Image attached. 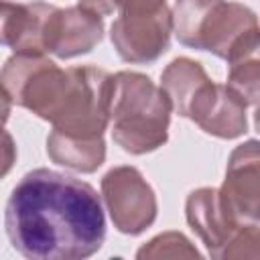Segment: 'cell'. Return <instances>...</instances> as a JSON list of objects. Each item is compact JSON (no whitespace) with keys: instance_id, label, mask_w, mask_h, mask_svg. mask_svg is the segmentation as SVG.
<instances>
[{"instance_id":"17","label":"cell","mask_w":260,"mask_h":260,"mask_svg":"<svg viewBox=\"0 0 260 260\" xmlns=\"http://www.w3.org/2000/svg\"><path fill=\"white\" fill-rule=\"evenodd\" d=\"M162 8H167V0H116V10L120 16L154 14Z\"/></svg>"},{"instance_id":"14","label":"cell","mask_w":260,"mask_h":260,"mask_svg":"<svg viewBox=\"0 0 260 260\" xmlns=\"http://www.w3.org/2000/svg\"><path fill=\"white\" fill-rule=\"evenodd\" d=\"M219 0H177L171 12L173 20V30L175 37L181 45L195 49L197 47V37L199 30L211 12V8Z\"/></svg>"},{"instance_id":"2","label":"cell","mask_w":260,"mask_h":260,"mask_svg":"<svg viewBox=\"0 0 260 260\" xmlns=\"http://www.w3.org/2000/svg\"><path fill=\"white\" fill-rule=\"evenodd\" d=\"M110 81L112 75L93 65L61 69L37 53H14L0 69V85L12 104L77 138L104 136L110 124Z\"/></svg>"},{"instance_id":"12","label":"cell","mask_w":260,"mask_h":260,"mask_svg":"<svg viewBox=\"0 0 260 260\" xmlns=\"http://www.w3.org/2000/svg\"><path fill=\"white\" fill-rule=\"evenodd\" d=\"M47 154L53 162L65 169L79 173H93L106 160V142L104 136L77 138L53 130L47 138Z\"/></svg>"},{"instance_id":"16","label":"cell","mask_w":260,"mask_h":260,"mask_svg":"<svg viewBox=\"0 0 260 260\" xmlns=\"http://www.w3.org/2000/svg\"><path fill=\"white\" fill-rule=\"evenodd\" d=\"M136 258H199L197 248L179 232H165L144 244Z\"/></svg>"},{"instance_id":"8","label":"cell","mask_w":260,"mask_h":260,"mask_svg":"<svg viewBox=\"0 0 260 260\" xmlns=\"http://www.w3.org/2000/svg\"><path fill=\"white\" fill-rule=\"evenodd\" d=\"M225 211L240 223H258L260 213V154L258 142L240 144L228 162L225 181L217 189Z\"/></svg>"},{"instance_id":"9","label":"cell","mask_w":260,"mask_h":260,"mask_svg":"<svg viewBox=\"0 0 260 260\" xmlns=\"http://www.w3.org/2000/svg\"><path fill=\"white\" fill-rule=\"evenodd\" d=\"M246 102L228 85L203 81L187 106L185 118L217 138H238L248 132Z\"/></svg>"},{"instance_id":"15","label":"cell","mask_w":260,"mask_h":260,"mask_svg":"<svg viewBox=\"0 0 260 260\" xmlns=\"http://www.w3.org/2000/svg\"><path fill=\"white\" fill-rule=\"evenodd\" d=\"M258 83H260V61L258 55L238 59L230 63V73H228V87L234 89L246 106H256L258 104Z\"/></svg>"},{"instance_id":"4","label":"cell","mask_w":260,"mask_h":260,"mask_svg":"<svg viewBox=\"0 0 260 260\" xmlns=\"http://www.w3.org/2000/svg\"><path fill=\"white\" fill-rule=\"evenodd\" d=\"M185 215L191 230L201 238L213 258H258V223L236 221L219 201L213 187H201L189 193Z\"/></svg>"},{"instance_id":"3","label":"cell","mask_w":260,"mask_h":260,"mask_svg":"<svg viewBox=\"0 0 260 260\" xmlns=\"http://www.w3.org/2000/svg\"><path fill=\"white\" fill-rule=\"evenodd\" d=\"M171 100L148 75L118 71L110 81V122L114 142L130 154H146L169 138Z\"/></svg>"},{"instance_id":"10","label":"cell","mask_w":260,"mask_h":260,"mask_svg":"<svg viewBox=\"0 0 260 260\" xmlns=\"http://www.w3.org/2000/svg\"><path fill=\"white\" fill-rule=\"evenodd\" d=\"M104 37V16L83 8L53 6L45 22L43 47L59 59H73L89 53Z\"/></svg>"},{"instance_id":"6","label":"cell","mask_w":260,"mask_h":260,"mask_svg":"<svg viewBox=\"0 0 260 260\" xmlns=\"http://www.w3.org/2000/svg\"><path fill=\"white\" fill-rule=\"evenodd\" d=\"M199 51H209L228 63L258 55V18L240 2L219 0L207 14L199 37Z\"/></svg>"},{"instance_id":"5","label":"cell","mask_w":260,"mask_h":260,"mask_svg":"<svg viewBox=\"0 0 260 260\" xmlns=\"http://www.w3.org/2000/svg\"><path fill=\"white\" fill-rule=\"evenodd\" d=\"M102 197L114 228L138 236L156 219V195L134 167H114L102 179Z\"/></svg>"},{"instance_id":"18","label":"cell","mask_w":260,"mask_h":260,"mask_svg":"<svg viewBox=\"0 0 260 260\" xmlns=\"http://www.w3.org/2000/svg\"><path fill=\"white\" fill-rule=\"evenodd\" d=\"M16 162V144L12 136L2 128L0 130V179H4Z\"/></svg>"},{"instance_id":"20","label":"cell","mask_w":260,"mask_h":260,"mask_svg":"<svg viewBox=\"0 0 260 260\" xmlns=\"http://www.w3.org/2000/svg\"><path fill=\"white\" fill-rule=\"evenodd\" d=\"M10 110H12V100L8 98L4 87L0 85V130L4 128V124H6L8 116H10Z\"/></svg>"},{"instance_id":"1","label":"cell","mask_w":260,"mask_h":260,"mask_svg":"<svg viewBox=\"0 0 260 260\" xmlns=\"http://www.w3.org/2000/svg\"><path fill=\"white\" fill-rule=\"evenodd\" d=\"M4 228L12 248L30 260H81L106 240V217L98 191L51 169L26 173L12 189Z\"/></svg>"},{"instance_id":"19","label":"cell","mask_w":260,"mask_h":260,"mask_svg":"<svg viewBox=\"0 0 260 260\" xmlns=\"http://www.w3.org/2000/svg\"><path fill=\"white\" fill-rule=\"evenodd\" d=\"M79 6L100 14V16H108L116 10V0H79Z\"/></svg>"},{"instance_id":"7","label":"cell","mask_w":260,"mask_h":260,"mask_svg":"<svg viewBox=\"0 0 260 260\" xmlns=\"http://www.w3.org/2000/svg\"><path fill=\"white\" fill-rule=\"evenodd\" d=\"M173 32V20L169 6L154 14H130L112 22L110 39L126 63H150L156 61L167 49Z\"/></svg>"},{"instance_id":"13","label":"cell","mask_w":260,"mask_h":260,"mask_svg":"<svg viewBox=\"0 0 260 260\" xmlns=\"http://www.w3.org/2000/svg\"><path fill=\"white\" fill-rule=\"evenodd\" d=\"M207 79L209 77L201 63H197L189 57H177L165 67V71L160 75V87L167 93V98L171 100L173 110L185 118L191 98L195 95L199 85Z\"/></svg>"},{"instance_id":"11","label":"cell","mask_w":260,"mask_h":260,"mask_svg":"<svg viewBox=\"0 0 260 260\" xmlns=\"http://www.w3.org/2000/svg\"><path fill=\"white\" fill-rule=\"evenodd\" d=\"M53 6L45 2L18 4L0 0V45L14 53L45 55L43 32Z\"/></svg>"}]
</instances>
